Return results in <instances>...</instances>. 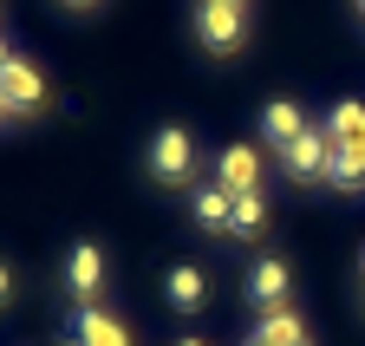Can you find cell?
<instances>
[{
  "label": "cell",
  "instance_id": "22",
  "mask_svg": "<svg viewBox=\"0 0 365 346\" xmlns=\"http://www.w3.org/2000/svg\"><path fill=\"white\" fill-rule=\"evenodd\" d=\"M242 346H261V340H255V333H248V340H242Z\"/></svg>",
  "mask_w": 365,
  "mask_h": 346
},
{
  "label": "cell",
  "instance_id": "6",
  "mask_svg": "<svg viewBox=\"0 0 365 346\" xmlns=\"http://www.w3.org/2000/svg\"><path fill=\"white\" fill-rule=\"evenodd\" d=\"M66 346H137V333H130V320H118L111 307H72Z\"/></svg>",
  "mask_w": 365,
  "mask_h": 346
},
{
  "label": "cell",
  "instance_id": "15",
  "mask_svg": "<svg viewBox=\"0 0 365 346\" xmlns=\"http://www.w3.org/2000/svg\"><path fill=\"white\" fill-rule=\"evenodd\" d=\"M327 183H333V190H365V163H359L346 144H333V170H327Z\"/></svg>",
  "mask_w": 365,
  "mask_h": 346
},
{
  "label": "cell",
  "instance_id": "2",
  "mask_svg": "<svg viewBox=\"0 0 365 346\" xmlns=\"http://www.w3.org/2000/svg\"><path fill=\"white\" fill-rule=\"evenodd\" d=\"M105 288H111L105 248L98 242H72V255H66V294H72V307H105Z\"/></svg>",
  "mask_w": 365,
  "mask_h": 346
},
{
  "label": "cell",
  "instance_id": "18",
  "mask_svg": "<svg viewBox=\"0 0 365 346\" xmlns=\"http://www.w3.org/2000/svg\"><path fill=\"white\" fill-rule=\"evenodd\" d=\"M59 7H72V14H91V7H98V0H59Z\"/></svg>",
  "mask_w": 365,
  "mask_h": 346
},
{
  "label": "cell",
  "instance_id": "3",
  "mask_svg": "<svg viewBox=\"0 0 365 346\" xmlns=\"http://www.w3.org/2000/svg\"><path fill=\"white\" fill-rule=\"evenodd\" d=\"M242 294H248V307H255V314L294 307V268H287V255H261V262L242 275Z\"/></svg>",
  "mask_w": 365,
  "mask_h": 346
},
{
  "label": "cell",
  "instance_id": "21",
  "mask_svg": "<svg viewBox=\"0 0 365 346\" xmlns=\"http://www.w3.org/2000/svg\"><path fill=\"white\" fill-rule=\"evenodd\" d=\"M209 7H248V0H209Z\"/></svg>",
  "mask_w": 365,
  "mask_h": 346
},
{
  "label": "cell",
  "instance_id": "4",
  "mask_svg": "<svg viewBox=\"0 0 365 346\" xmlns=\"http://www.w3.org/2000/svg\"><path fill=\"white\" fill-rule=\"evenodd\" d=\"M196 39H202V53L228 59V53H242L248 46V7H196Z\"/></svg>",
  "mask_w": 365,
  "mask_h": 346
},
{
  "label": "cell",
  "instance_id": "1",
  "mask_svg": "<svg viewBox=\"0 0 365 346\" xmlns=\"http://www.w3.org/2000/svg\"><path fill=\"white\" fill-rule=\"evenodd\" d=\"M150 177L163 183V190H182L196 177V138H190V124H163V131L150 138Z\"/></svg>",
  "mask_w": 365,
  "mask_h": 346
},
{
  "label": "cell",
  "instance_id": "10",
  "mask_svg": "<svg viewBox=\"0 0 365 346\" xmlns=\"http://www.w3.org/2000/svg\"><path fill=\"white\" fill-rule=\"evenodd\" d=\"M190 215H196L209 235H228V229H235V196H228L222 183H202V190L190 196Z\"/></svg>",
  "mask_w": 365,
  "mask_h": 346
},
{
  "label": "cell",
  "instance_id": "11",
  "mask_svg": "<svg viewBox=\"0 0 365 346\" xmlns=\"http://www.w3.org/2000/svg\"><path fill=\"white\" fill-rule=\"evenodd\" d=\"M300 131H307V118H300L294 98H267V105H261V138H267L274 151H287Z\"/></svg>",
  "mask_w": 365,
  "mask_h": 346
},
{
  "label": "cell",
  "instance_id": "9",
  "mask_svg": "<svg viewBox=\"0 0 365 346\" xmlns=\"http://www.w3.org/2000/svg\"><path fill=\"white\" fill-rule=\"evenodd\" d=\"M215 177H222V190H228V196L261 190V157H255V144H228V151L215 157Z\"/></svg>",
  "mask_w": 365,
  "mask_h": 346
},
{
  "label": "cell",
  "instance_id": "24",
  "mask_svg": "<svg viewBox=\"0 0 365 346\" xmlns=\"http://www.w3.org/2000/svg\"><path fill=\"white\" fill-rule=\"evenodd\" d=\"M0 118H7V105H0Z\"/></svg>",
  "mask_w": 365,
  "mask_h": 346
},
{
  "label": "cell",
  "instance_id": "19",
  "mask_svg": "<svg viewBox=\"0 0 365 346\" xmlns=\"http://www.w3.org/2000/svg\"><path fill=\"white\" fill-rule=\"evenodd\" d=\"M14 66V46H7V39H0V72H7Z\"/></svg>",
  "mask_w": 365,
  "mask_h": 346
},
{
  "label": "cell",
  "instance_id": "7",
  "mask_svg": "<svg viewBox=\"0 0 365 346\" xmlns=\"http://www.w3.org/2000/svg\"><path fill=\"white\" fill-rule=\"evenodd\" d=\"M281 170H287L294 183H327V170H333V138L307 124V131L281 151Z\"/></svg>",
  "mask_w": 365,
  "mask_h": 346
},
{
  "label": "cell",
  "instance_id": "20",
  "mask_svg": "<svg viewBox=\"0 0 365 346\" xmlns=\"http://www.w3.org/2000/svg\"><path fill=\"white\" fill-rule=\"evenodd\" d=\"M176 346H209V340H196V333H182V340H176Z\"/></svg>",
  "mask_w": 365,
  "mask_h": 346
},
{
  "label": "cell",
  "instance_id": "14",
  "mask_svg": "<svg viewBox=\"0 0 365 346\" xmlns=\"http://www.w3.org/2000/svg\"><path fill=\"white\" fill-rule=\"evenodd\" d=\"M359 131H365V105H359V98H339V105L327 111V138L346 144V138H359Z\"/></svg>",
  "mask_w": 365,
  "mask_h": 346
},
{
  "label": "cell",
  "instance_id": "17",
  "mask_svg": "<svg viewBox=\"0 0 365 346\" xmlns=\"http://www.w3.org/2000/svg\"><path fill=\"white\" fill-rule=\"evenodd\" d=\"M346 151H352V157L365 163V131H359V138H346Z\"/></svg>",
  "mask_w": 365,
  "mask_h": 346
},
{
  "label": "cell",
  "instance_id": "5",
  "mask_svg": "<svg viewBox=\"0 0 365 346\" xmlns=\"http://www.w3.org/2000/svg\"><path fill=\"white\" fill-rule=\"evenodd\" d=\"M0 105H7V118H33V111H46V105H53V92H46V72H39L33 59L14 53V66L0 72Z\"/></svg>",
  "mask_w": 365,
  "mask_h": 346
},
{
  "label": "cell",
  "instance_id": "23",
  "mask_svg": "<svg viewBox=\"0 0 365 346\" xmlns=\"http://www.w3.org/2000/svg\"><path fill=\"white\" fill-rule=\"evenodd\" d=\"M359 275H365V255H359Z\"/></svg>",
  "mask_w": 365,
  "mask_h": 346
},
{
  "label": "cell",
  "instance_id": "13",
  "mask_svg": "<svg viewBox=\"0 0 365 346\" xmlns=\"http://www.w3.org/2000/svg\"><path fill=\"white\" fill-rule=\"evenodd\" d=\"M228 235H267V196L261 190L235 196V229H228Z\"/></svg>",
  "mask_w": 365,
  "mask_h": 346
},
{
  "label": "cell",
  "instance_id": "8",
  "mask_svg": "<svg viewBox=\"0 0 365 346\" xmlns=\"http://www.w3.org/2000/svg\"><path fill=\"white\" fill-rule=\"evenodd\" d=\"M163 300L176 314H202L209 307V275L196 268V262H170V275H163Z\"/></svg>",
  "mask_w": 365,
  "mask_h": 346
},
{
  "label": "cell",
  "instance_id": "16",
  "mask_svg": "<svg viewBox=\"0 0 365 346\" xmlns=\"http://www.w3.org/2000/svg\"><path fill=\"white\" fill-rule=\"evenodd\" d=\"M7 300H14V268L0 262V307H7Z\"/></svg>",
  "mask_w": 365,
  "mask_h": 346
},
{
  "label": "cell",
  "instance_id": "25",
  "mask_svg": "<svg viewBox=\"0 0 365 346\" xmlns=\"http://www.w3.org/2000/svg\"><path fill=\"white\" fill-rule=\"evenodd\" d=\"M359 7H365V0H359Z\"/></svg>",
  "mask_w": 365,
  "mask_h": 346
},
{
  "label": "cell",
  "instance_id": "12",
  "mask_svg": "<svg viewBox=\"0 0 365 346\" xmlns=\"http://www.w3.org/2000/svg\"><path fill=\"white\" fill-rule=\"evenodd\" d=\"M255 340H261V346H313V340H307V320H300L294 307L255 314Z\"/></svg>",
  "mask_w": 365,
  "mask_h": 346
}]
</instances>
